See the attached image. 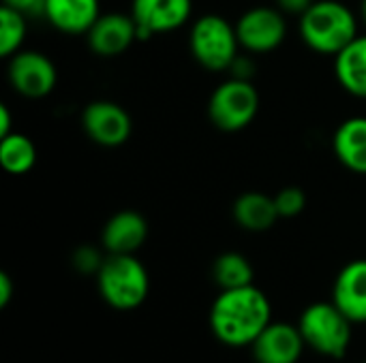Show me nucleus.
<instances>
[{
    "instance_id": "27",
    "label": "nucleus",
    "mask_w": 366,
    "mask_h": 363,
    "mask_svg": "<svg viewBox=\"0 0 366 363\" xmlns=\"http://www.w3.org/2000/svg\"><path fill=\"white\" fill-rule=\"evenodd\" d=\"M13 297V280L9 278V274L0 272V308L9 306Z\"/></svg>"
},
{
    "instance_id": "25",
    "label": "nucleus",
    "mask_w": 366,
    "mask_h": 363,
    "mask_svg": "<svg viewBox=\"0 0 366 363\" xmlns=\"http://www.w3.org/2000/svg\"><path fill=\"white\" fill-rule=\"evenodd\" d=\"M253 71H255L253 60H251L249 56H242V53H238L236 60H234L232 66H229L232 77H236V79H247V81L253 79Z\"/></svg>"
},
{
    "instance_id": "9",
    "label": "nucleus",
    "mask_w": 366,
    "mask_h": 363,
    "mask_svg": "<svg viewBox=\"0 0 366 363\" xmlns=\"http://www.w3.org/2000/svg\"><path fill=\"white\" fill-rule=\"evenodd\" d=\"M81 126L90 141L103 148H118L127 143L133 131L131 116L114 101H92L81 113Z\"/></svg>"
},
{
    "instance_id": "17",
    "label": "nucleus",
    "mask_w": 366,
    "mask_h": 363,
    "mask_svg": "<svg viewBox=\"0 0 366 363\" xmlns=\"http://www.w3.org/2000/svg\"><path fill=\"white\" fill-rule=\"evenodd\" d=\"M232 214H234V220L242 229L253 231V233L272 229L274 223L281 218L279 210H277V203H274V197H268V195L257 193V190L240 195L234 201Z\"/></svg>"
},
{
    "instance_id": "19",
    "label": "nucleus",
    "mask_w": 366,
    "mask_h": 363,
    "mask_svg": "<svg viewBox=\"0 0 366 363\" xmlns=\"http://www.w3.org/2000/svg\"><path fill=\"white\" fill-rule=\"evenodd\" d=\"M0 165L11 175H24L36 165V145L21 133H11L0 139Z\"/></svg>"
},
{
    "instance_id": "16",
    "label": "nucleus",
    "mask_w": 366,
    "mask_h": 363,
    "mask_svg": "<svg viewBox=\"0 0 366 363\" xmlns=\"http://www.w3.org/2000/svg\"><path fill=\"white\" fill-rule=\"evenodd\" d=\"M332 150L335 156L343 167H347L354 173L366 175V118L356 116L337 128L332 137Z\"/></svg>"
},
{
    "instance_id": "22",
    "label": "nucleus",
    "mask_w": 366,
    "mask_h": 363,
    "mask_svg": "<svg viewBox=\"0 0 366 363\" xmlns=\"http://www.w3.org/2000/svg\"><path fill=\"white\" fill-rule=\"evenodd\" d=\"M274 203H277L281 218H294L305 212L307 195L300 186H285L274 195Z\"/></svg>"
},
{
    "instance_id": "8",
    "label": "nucleus",
    "mask_w": 366,
    "mask_h": 363,
    "mask_svg": "<svg viewBox=\"0 0 366 363\" xmlns=\"http://www.w3.org/2000/svg\"><path fill=\"white\" fill-rule=\"evenodd\" d=\"M240 47L251 53H268L277 49L287 36V21L281 9L253 6L236 21Z\"/></svg>"
},
{
    "instance_id": "15",
    "label": "nucleus",
    "mask_w": 366,
    "mask_h": 363,
    "mask_svg": "<svg viewBox=\"0 0 366 363\" xmlns=\"http://www.w3.org/2000/svg\"><path fill=\"white\" fill-rule=\"evenodd\" d=\"M99 15V0H45L43 17L64 34H86Z\"/></svg>"
},
{
    "instance_id": "26",
    "label": "nucleus",
    "mask_w": 366,
    "mask_h": 363,
    "mask_svg": "<svg viewBox=\"0 0 366 363\" xmlns=\"http://www.w3.org/2000/svg\"><path fill=\"white\" fill-rule=\"evenodd\" d=\"M315 0H277V9H281L283 13H292V15H302Z\"/></svg>"
},
{
    "instance_id": "11",
    "label": "nucleus",
    "mask_w": 366,
    "mask_h": 363,
    "mask_svg": "<svg viewBox=\"0 0 366 363\" xmlns=\"http://www.w3.org/2000/svg\"><path fill=\"white\" fill-rule=\"evenodd\" d=\"M92 53L101 58H116L124 53L137 39V26L131 13H101L86 32Z\"/></svg>"
},
{
    "instance_id": "29",
    "label": "nucleus",
    "mask_w": 366,
    "mask_h": 363,
    "mask_svg": "<svg viewBox=\"0 0 366 363\" xmlns=\"http://www.w3.org/2000/svg\"><path fill=\"white\" fill-rule=\"evenodd\" d=\"M362 19L366 21V0H362Z\"/></svg>"
},
{
    "instance_id": "7",
    "label": "nucleus",
    "mask_w": 366,
    "mask_h": 363,
    "mask_svg": "<svg viewBox=\"0 0 366 363\" xmlns=\"http://www.w3.org/2000/svg\"><path fill=\"white\" fill-rule=\"evenodd\" d=\"M6 77L17 94L26 98H43L54 92L58 71L45 53L34 49H19L9 58Z\"/></svg>"
},
{
    "instance_id": "2",
    "label": "nucleus",
    "mask_w": 366,
    "mask_h": 363,
    "mask_svg": "<svg viewBox=\"0 0 366 363\" xmlns=\"http://www.w3.org/2000/svg\"><path fill=\"white\" fill-rule=\"evenodd\" d=\"M298 30L313 51L337 56L358 36V19L339 0H315L300 15Z\"/></svg>"
},
{
    "instance_id": "6",
    "label": "nucleus",
    "mask_w": 366,
    "mask_h": 363,
    "mask_svg": "<svg viewBox=\"0 0 366 363\" xmlns=\"http://www.w3.org/2000/svg\"><path fill=\"white\" fill-rule=\"evenodd\" d=\"M259 111V92L253 81L229 77L219 83L208 101L210 122L225 133L247 128Z\"/></svg>"
},
{
    "instance_id": "18",
    "label": "nucleus",
    "mask_w": 366,
    "mask_h": 363,
    "mask_svg": "<svg viewBox=\"0 0 366 363\" xmlns=\"http://www.w3.org/2000/svg\"><path fill=\"white\" fill-rule=\"evenodd\" d=\"M335 75L343 90L358 98H366V34H358L335 56Z\"/></svg>"
},
{
    "instance_id": "13",
    "label": "nucleus",
    "mask_w": 366,
    "mask_h": 363,
    "mask_svg": "<svg viewBox=\"0 0 366 363\" xmlns=\"http://www.w3.org/2000/svg\"><path fill=\"white\" fill-rule=\"evenodd\" d=\"M148 237V223L139 212L122 210L114 214L101 233V244L107 255H135Z\"/></svg>"
},
{
    "instance_id": "5",
    "label": "nucleus",
    "mask_w": 366,
    "mask_h": 363,
    "mask_svg": "<svg viewBox=\"0 0 366 363\" xmlns=\"http://www.w3.org/2000/svg\"><path fill=\"white\" fill-rule=\"evenodd\" d=\"M298 329L305 344L332 359H343L352 342V321L337 308L335 302L311 304L302 312Z\"/></svg>"
},
{
    "instance_id": "20",
    "label": "nucleus",
    "mask_w": 366,
    "mask_h": 363,
    "mask_svg": "<svg viewBox=\"0 0 366 363\" xmlns=\"http://www.w3.org/2000/svg\"><path fill=\"white\" fill-rule=\"evenodd\" d=\"M214 282L223 289H240L253 285V267L240 252H223L212 265Z\"/></svg>"
},
{
    "instance_id": "24",
    "label": "nucleus",
    "mask_w": 366,
    "mask_h": 363,
    "mask_svg": "<svg viewBox=\"0 0 366 363\" xmlns=\"http://www.w3.org/2000/svg\"><path fill=\"white\" fill-rule=\"evenodd\" d=\"M2 4L19 11L26 17H30V15L43 17L45 15V0H2Z\"/></svg>"
},
{
    "instance_id": "10",
    "label": "nucleus",
    "mask_w": 366,
    "mask_h": 363,
    "mask_svg": "<svg viewBox=\"0 0 366 363\" xmlns=\"http://www.w3.org/2000/svg\"><path fill=\"white\" fill-rule=\"evenodd\" d=\"M193 13V0H133L131 17L135 19L139 41L182 28Z\"/></svg>"
},
{
    "instance_id": "4",
    "label": "nucleus",
    "mask_w": 366,
    "mask_h": 363,
    "mask_svg": "<svg viewBox=\"0 0 366 363\" xmlns=\"http://www.w3.org/2000/svg\"><path fill=\"white\" fill-rule=\"evenodd\" d=\"M189 47L197 64L212 73L229 71L232 62L240 53L236 26L217 13L202 15L193 21L189 32Z\"/></svg>"
},
{
    "instance_id": "12",
    "label": "nucleus",
    "mask_w": 366,
    "mask_h": 363,
    "mask_svg": "<svg viewBox=\"0 0 366 363\" xmlns=\"http://www.w3.org/2000/svg\"><path fill=\"white\" fill-rule=\"evenodd\" d=\"M305 338L298 327L287 323H270L253 342L257 363H296L302 355Z\"/></svg>"
},
{
    "instance_id": "14",
    "label": "nucleus",
    "mask_w": 366,
    "mask_h": 363,
    "mask_svg": "<svg viewBox=\"0 0 366 363\" xmlns=\"http://www.w3.org/2000/svg\"><path fill=\"white\" fill-rule=\"evenodd\" d=\"M332 302L352 323H366V259L352 261L339 272Z\"/></svg>"
},
{
    "instance_id": "1",
    "label": "nucleus",
    "mask_w": 366,
    "mask_h": 363,
    "mask_svg": "<svg viewBox=\"0 0 366 363\" xmlns=\"http://www.w3.org/2000/svg\"><path fill=\"white\" fill-rule=\"evenodd\" d=\"M270 302L253 285L223 289L210 310V327L227 347H247L270 325Z\"/></svg>"
},
{
    "instance_id": "23",
    "label": "nucleus",
    "mask_w": 366,
    "mask_h": 363,
    "mask_svg": "<svg viewBox=\"0 0 366 363\" xmlns=\"http://www.w3.org/2000/svg\"><path fill=\"white\" fill-rule=\"evenodd\" d=\"M103 261L105 259L101 257V252L92 246H79L73 252V265L79 274H99Z\"/></svg>"
},
{
    "instance_id": "28",
    "label": "nucleus",
    "mask_w": 366,
    "mask_h": 363,
    "mask_svg": "<svg viewBox=\"0 0 366 363\" xmlns=\"http://www.w3.org/2000/svg\"><path fill=\"white\" fill-rule=\"evenodd\" d=\"M13 118H11V111L4 103H0V139L11 135L13 133Z\"/></svg>"
},
{
    "instance_id": "3",
    "label": "nucleus",
    "mask_w": 366,
    "mask_h": 363,
    "mask_svg": "<svg viewBox=\"0 0 366 363\" xmlns=\"http://www.w3.org/2000/svg\"><path fill=\"white\" fill-rule=\"evenodd\" d=\"M99 293L116 310H133L144 304L150 282L135 255H107L99 274Z\"/></svg>"
},
{
    "instance_id": "21",
    "label": "nucleus",
    "mask_w": 366,
    "mask_h": 363,
    "mask_svg": "<svg viewBox=\"0 0 366 363\" xmlns=\"http://www.w3.org/2000/svg\"><path fill=\"white\" fill-rule=\"evenodd\" d=\"M26 39V15L4 6L0 9V56L11 58L17 53Z\"/></svg>"
}]
</instances>
